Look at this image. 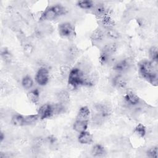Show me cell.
<instances>
[{
  "instance_id": "obj_1",
  "label": "cell",
  "mask_w": 158,
  "mask_h": 158,
  "mask_svg": "<svg viewBox=\"0 0 158 158\" xmlns=\"http://www.w3.org/2000/svg\"><path fill=\"white\" fill-rule=\"evenodd\" d=\"M157 63L151 60H143L139 64L141 75L154 86H157L158 81Z\"/></svg>"
},
{
  "instance_id": "obj_2",
  "label": "cell",
  "mask_w": 158,
  "mask_h": 158,
  "mask_svg": "<svg viewBox=\"0 0 158 158\" xmlns=\"http://www.w3.org/2000/svg\"><path fill=\"white\" fill-rule=\"evenodd\" d=\"M67 10L61 5L57 4L50 6L46 9L40 16V20L42 21H51L56 19L57 17L65 14Z\"/></svg>"
},
{
  "instance_id": "obj_3",
  "label": "cell",
  "mask_w": 158,
  "mask_h": 158,
  "mask_svg": "<svg viewBox=\"0 0 158 158\" xmlns=\"http://www.w3.org/2000/svg\"><path fill=\"white\" fill-rule=\"evenodd\" d=\"M84 75V73L78 67L71 69L67 77L68 84L73 88H77L80 86H83Z\"/></svg>"
},
{
  "instance_id": "obj_4",
  "label": "cell",
  "mask_w": 158,
  "mask_h": 158,
  "mask_svg": "<svg viewBox=\"0 0 158 158\" xmlns=\"http://www.w3.org/2000/svg\"><path fill=\"white\" fill-rule=\"evenodd\" d=\"M59 33L62 38H69L74 35V27L70 22H62L58 27Z\"/></svg>"
},
{
  "instance_id": "obj_5",
  "label": "cell",
  "mask_w": 158,
  "mask_h": 158,
  "mask_svg": "<svg viewBox=\"0 0 158 158\" xmlns=\"http://www.w3.org/2000/svg\"><path fill=\"white\" fill-rule=\"evenodd\" d=\"M35 80L36 83L40 86L46 85L49 80V73L48 70L44 67H40L35 75Z\"/></svg>"
},
{
  "instance_id": "obj_6",
  "label": "cell",
  "mask_w": 158,
  "mask_h": 158,
  "mask_svg": "<svg viewBox=\"0 0 158 158\" xmlns=\"http://www.w3.org/2000/svg\"><path fill=\"white\" fill-rule=\"evenodd\" d=\"M37 114L41 120L50 118L53 115L52 104H44L41 105L38 109Z\"/></svg>"
},
{
  "instance_id": "obj_7",
  "label": "cell",
  "mask_w": 158,
  "mask_h": 158,
  "mask_svg": "<svg viewBox=\"0 0 158 158\" xmlns=\"http://www.w3.org/2000/svg\"><path fill=\"white\" fill-rule=\"evenodd\" d=\"M131 65V59L129 58L123 59L114 64V70L118 73H123L127 71Z\"/></svg>"
},
{
  "instance_id": "obj_8",
  "label": "cell",
  "mask_w": 158,
  "mask_h": 158,
  "mask_svg": "<svg viewBox=\"0 0 158 158\" xmlns=\"http://www.w3.org/2000/svg\"><path fill=\"white\" fill-rule=\"evenodd\" d=\"M125 102L131 106H136L139 104L140 99L139 96L131 90H127L124 95Z\"/></svg>"
},
{
  "instance_id": "obj_9",
  "label": "cell",
  "mask_w": 158,
  "mask_h": 158,
  "mask_svg": "<svg viewBox=\"0 0 158 158\" xmlns=\"http://www.w3.org/2000/svg\"><path fill=\"white\" fill-rule=\"evenodd\" d=\"M113 85L119 89H125L127 86V80L126 78L121 73L115 75L112 79Z\"/></svg>"
},
{
  "instance_id": "obj_10",
  "label": "cell",
  "mask_w": 158,
  "mask_h": 158,
  "mask_svg": "<svg viewBox=\"0 0 158 158\" xmlns=\"http://www.w3.org/2000/svg\"><path fill=\"white\" fill-rule=\"evenodd\" d=\"M88 126V120H81L76 118L73 124V129L78 133L87 130Z\"/></svg>"
},
{
  "instance_id": "obj_11",
  "label": "cell",
  "mask_w": 158,
  "mask_h": 158,
  "mask_svg": "<svg viewBox=\"0 0 158 158\" xmlns=\"http://www.w3.org/2000/svg\"><path fill=\"white\" fill-rule=\"evenodd\" d=\"M78 141L82 144H89L93 141V135L86 130L79 133Z\"/></svg>"
},
{
  "instance_id": "obj_12",
  "label": "cell",
  "mask_w": 158,
  "mask_h": 158,
  "mask_svg": "<svg viewBox=\"0 0 158 158\" xmlns=\"http://www.w3.org/2000/svg\"><path fill=\"white\" fill-rule=\"evenodd\" d=\"M10 123L15 127L25 125V117L20 114H14L10 120Z\"/></svg>"
},
{
  "instance_id": "obj_13",
  "label": "cell",
  "mask_w": 158,
  "mask_h": 158,
  "mask_svg": "<svg viewBox=\"0 0 158 158\" xmlns=\"http://www.w3.org/2000/svg\"><path fill=\"white\" fill-rule=\"evenodd\" d=\"M106 37L104 31L100 28H97L94 30L91 35V39L92 41L96 43L102 42L104 38Z\"/></svg>"
},
{
  "instance_id": "obj_14",
  "label": "cell",
  "mask_w": 158,
  "mask_h": 158,
  "mask_svg": "<svg viewBox=\"0 0 158 158\" xmlns=\"http://www.w3.org/2000/svg\"><path fill=\"white\" fill-rule=\"evenodd\" d=\"M91 154L94 157H102L106 154V151L102 145L96 144L92 148Z\"/></svg>"
},
{
  "instance_id": "obj_15",
  "label": "cell",
  "mask_w": 158,
  "mask_h": 158,
  "mask_svg": "<svg viewBox=\"0 0 158 158\" xmlns=\"http://www.w3.org/2000/svg\"><path fill=\"white\" fill-rule=\"evenodd\" d=\"M27 98L33 104H37L39 102L40 98V91L37 89H31L27 93Z\"/></svg>"
},
{
  "instance_id": "obj_16",
  "label": "cell",
  "mask_w": 158,
  "mask_h": 158,
  "mask_svg": "<svg viewBox=\"0 0 158 158\" xmlns=\"http://www.w3.org/2000/svg\"><path fill=\"white\" fill-rule=\"evenodd\" d=\"M93 13L95 15L98 17H103L106 14V8L102 4L99 3L96 5H94L93 7Z\"/></svg>"
},
{
  "instance_id": "obj_17",
  "label": "cell",
  "mask_w": 158,
  "mask_h": 158,
  "mask_svg": "<svg viewBox=\"0 0 158 158\" xmlns=\"http://www.w3.org/2000/svg\"><path fill=\"white\" fill-rule=\"evenodd\" d=\"M90 115V110L86 106L81 107L77 114V118L81 120H88Z\"/></svg>"
},
{
  "instance_id": "obj_18",
  "label": "cell",
  "mask_w": 158,
  "mask_h": 158,
  "mask_svg": "<svg viewBox=\"0 0 158 158\" xmlns=\"http://www.w3.org/2000/svg\"><path fill=\"white\" fill-rule=\"evenodd\" d=\"M57 98L59 102L65 105L70 101V94L67 91L62 90L57 94Z\"/></svg>"
},
{
  "instance_id": "obj_19",
  "label": "cell",
  "mask_w": 158,
  "mask_h": 158,
  "mask_svg": "<svg viewBox=\"0 0 158 158\" xmlns=\"http://www.w3.org/2000/svg\"><path fill=\"white\" fill-rule=\"evenodd\" d=\"M104 31L105 36L110 39L116 40L120 37L119 33L113 28H105V30Z\"/></svg>"
},
{
  "instance_id": "obj_20",
  "label": "cell",
  "mask_w": 158,
  "mask_h": 158,
  "mask_svg": "<svg viewBox=\"0 0 158 158\" xmlns=\"http://www.w3.org/2000/svg\"><path fill=\"white\" fill-rule=\"evenodd\" d=\"M22 85L25 89H30L33 86V80L29 75L24 76L22 79Z\"/></svg>"
},
{
  "instance_id": "obj_21",
  "label": "cell",
  "mask_w": 158,
  "mask_h": 158,
  "mask_svg": "<svg viewBox=\"0 0 158 158\" xmlns=\"http://www.w3.org/2000/svg\"><path fill=\"white\" fill-rule=\"evenodd\" d=\"M78 7L82 9H91L94 6V3L92 1L90 0H81L78 1L77 3Z\"/></svg>"
},
{
  "instance_id": "obj_22",
  "label": "cell",
  "mask_w": 158,
  "mask_h": 158,
  "mask_svg": "<svg viewBox=\"0 0 158 158\" xmlns=\"http://www.w3.org/2000/svg\"><path fill=\"white\" fill-rule=\"evenodd\" d=\"M24 117H25V125H33L40 119V117L38 114L25 115Z\"/></svg>"
},
{
  "instance_id": "obj_23",
  "label": "cell",
  "mask_w": 158,
  "mask_h": 158,
  "mask_svg": "<svg viewBox=\"0 0 158 158\" xmlns=\"http://www.w3.org/2000/svg\"><path fill=\"white\" fill-rule=\"evenodd\" d=\"M134 132L139 137L143 138L145 136L146 133V127L143 124L139 123L137 125L135 128Z\"/></svg>"
},
{
  "instance_id": "obj_24",
  "label": "cell",
  "mask_w": 158,
  "mask_h": 158,
  "mask_svg": "<svg viewBox=\"0 0 158 158\" xmlns=\"http://www.w3.org/2000/svg\"><path fill=\"white\" fill-rule=\"evenodd\" d=\"M149 56L151 61L154 62H157L158 60V50L156 46H152L149 50Z\"/></svg>"
},
{
  "instance_id": "obj_25",
  "label": "cell",
  "mask_w": 158,
  "mask_h": 158,
  "mask_svg": "<svg viewBox=\"0 0 158 158\" xmlns=\"http://www.w3.org/2000/svg\"><path fill=\"white\" fill-rule=\"evenodd\" d=\"M157 152H158L157 146H153L147 150L146 155L149 157L157 158Z\"/></svg>"
},
{
  "instance_id": "obj_26",
  "label": "cell",
  "mask_w": 158,
  "mask_h": 158,
  "mask_svg": "<svg viewBox=\"0 0 158 158\" xmlns=\"http://www.w3.org/2000/svg\"><path fill=\"white\" fill-rule=\"evenodd\" d=\"M1 57L6 62H10L11 60V54L9 51L4 48V50L1 51Z\"/></svg>"
},
{
  "instance_id": "obj_27",
  "label": "cell",
  "mask_w": 158,
  "mask_h": 158,
  "mask_svg": "<svg viewBox=\"0 0 158 158\" xmlns=\"http://www.w3.org/2000/svg\"><path fill=\"white\" fill-rule=\"evenodd\" d=\"M60 73H61V75L63 76V77H68V75L70 73V71L71 70V69L67 66V65H63L60 67Z\"/></svg>"
},
{
  "instance_id": "obj_28",
  "label": "cell",
  "mask_w": 158,
  "mask_h": 158,
  "mask_svg": "<svg viewBox=\"0 0 158 158\" xmlns=\"http://www.w3.org/2000/svg\"><path fill=\"white\" fill-rule=\"evenodd\" d=\"M23 49H24V52L27 55H29V54H31L33 51V47L31 46V45H30V44H25L24 46V48H23Z\"/></svg>"
}]
</instances>
